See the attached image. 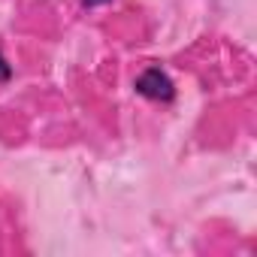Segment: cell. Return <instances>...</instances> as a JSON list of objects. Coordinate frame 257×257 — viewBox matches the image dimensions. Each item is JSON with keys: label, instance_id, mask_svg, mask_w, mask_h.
I'll return each instance as SVG.
<instances>
[{"label": "cell", "instance_id": "1", "mask_svg": "<svg viewBox=\"0 0 257 257\" xmlns=\"http://www.w3.org/2000/svg\"><path fill=\"white\" fill-rule=\"evenodd\" d=\"M134 88H137L140 97L155 100V103H173V100H176V85H173V79H170L161 67H146V70L137 76Z\"/></svg>", "mask_w": 257, "mask_h": 257}, {"label": "cell", "instance_id": "2", "mask_svg": "<svg viewBox=\"0 0 257 257\" xmlns=\"http://www.w3.org/2000/svg\"><path fill=\"white\" fill-rule=\"evenodd\" d=\"M13 79V67H10V61L4 58V52H0V82H10Z\"/></svg>", "mask_w": 257, "mask_h": 257}, {"label": "cell", "instance_id": "3", "mask_svg": "<svg viewBox=\"0 0 257 257\" xmlns=\"http://www.w3.org/2000/svg\"><path fill=\"white\" fill-rule=\"evenodd\" d=\"M85 7H103V4H112V0H82Z\"/></svg>", "mask_w": 257, "mask_h": 257}]
</instances>
